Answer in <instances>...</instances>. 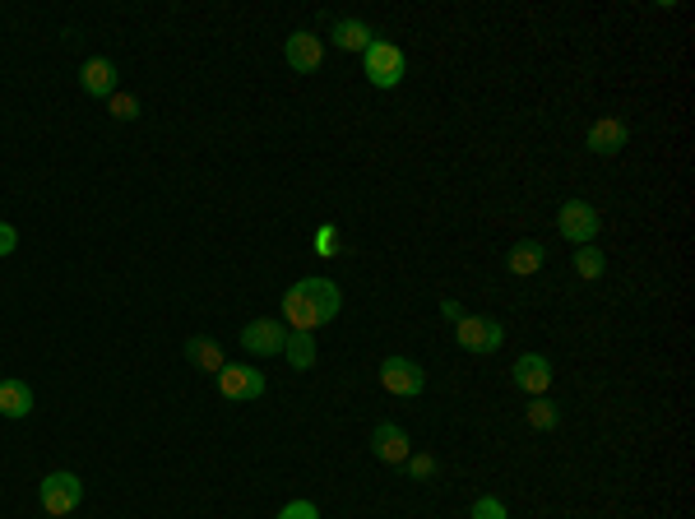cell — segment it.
<instances>
[{"mask_svg": "<svg viewBox=\"0 0 695 519\" xmlns=\"http://www.w3.org/2000/svg\"><path fill=\"white\" fill-rule=\"evenodd\" d=\"M214 385H218V394H223V399H232V404H255V399L269 390L265 371L246 367V362H228V367L214 376Z\"/></svg>", "mask_w": 695, "mask_h": 519, "instance_id": "obj_4", "label": "cell"}, {"mask_svg": "<svg viewBox=\"0 0 695 519\" xmlns=\"http://www.w3.org/2000/svg\"><path fill=\"white\" fill-rule=\"evenodd\" d=\"M376 376H380V390H390L394 399H417L427 390V371L417 367L413 357H385Z\"/></svg>", "mask_w": 695, "mask_h": 519, "instance_id": "obj_5", "label": "cell"}, {"mask_svg": "<svg viewBox=\"0 0 695 519\" xmlns=\"http://www.w3.org/2000/svg\"><path fill=\"white\" fill-rule=\"evenodd\" d=\"M455 339L464 353H496V348L506 343V325L492 316H464L455 325Z\"/></svg>", "mask_w": 695, "mask_h": 519, "instance_id": "obj_7", "label": "cell"}, {"mask_svg": "<svg viewBox=\"0 0 695 519\" xmlns=\"http://www.w3.org/2000/svg\"><path fill=\"white\" fill-rule=\"evenodd\" d=\"M371 42H376V33H371L362 19H339V24H334V47L339 51H367Z\"/></svg>", "mask_w": 695, "mask_h": 519, "instance_id": "obj_17", "label": "cell"}, {"mask_svg": "<svg viewBox=\"0 0 695 519\" xmlns=\"http://www.w3.org/2000/svg\"><path fill=\"white\" fill-rule=\"evenodd\" d=\"M510 380H515V390L543 399V394L552 390V362H547L543 353H524L515 362V371H510Z\"/></svg>", "mask_w": 695, "mask_h": 519, "instance_id": "obj_9", "label": "cell"}, {"mask_svg": "<svg viewBox=\"0 0 695 519\" xmlns=\"http://www.w3.org/2000/svg\"><path fill=\"white\" fill-rule=\"evenodd\" d=\"M79 84H84L89 98L107 102L116 93V65L107 61V56H93V61H84V70H79Z\"/></svg>", "mask_w": 695, "mask_h": 519, "instance_id": "obj_13", "label": "cell"}, {"mask_svg": "<svg viewBox=\"0 0 695 519\" xmlns=\"http://www.w3.org/2000/svg\"><path fill=\"white\" fill-rule=\"evenodd\" d=\"M371 450H376L380 464H408L413 441H408L404 427H394V422H376V427H371Z\"/></svg>", "mask_w": 695, "mask_h": 519, "instance_id": "obj_11", "label": "cell"}, {"mask_svg": "<svg viewBox=\"0 0 695 519\" xmlns=\"http://www.w3.org/2000/svg\"><path fill=\"white\" fill-rule=\"evenodd\" d=\"M543 260H547V246H543V241L524 237V241H515V246H510L506 269L515 274V279H529V274H538V269H543Z\"/></svg>", "mask_w": 695, "mask_h": 519, "instance_id": "obj_14", "label": "cell"}, {"mask_svg": "<svg viewBox=\"0 0 695 519\" xmlns=\"http://www.w3.org/2000/svg\"><path fill=\"white\" fill-rule=\"evenodd\" d=\"M38 501H42V510H47L51 519L75 515L79 501H84V482H79L75 473L56 469V473H47V478L38 482Z\"/></svg>", "mask_w": 695, "mask_h": 519, "instance_id": "obj_2", "label": "cell"}, {"mask_svg": "<svg viewBox=\"0 0 695 519\" xmlns=\"http://www.w3.org/2000/svg\"><path fill=\"white\" fill-rule=\"evenodd\" d=\"M556 228H561V237L566 241H575V246H594L603 218H598V209L589 200H566L561 204V214H556Z\"/></svg>", "mask_w": 695, "mask_h": 519, "instance_id": "obj_6", "label": "cell"}, {"mask_svg": "<svg viewBox=\"0 0 695 519\" xmlns=\"http://www.w3.org/2000/svg\"><path fill=\"white\" fill-rule=\"evenodd\" d=\"M362 61H367V79H371V89H394L399 79L408 75V56L404 47H394V42L376 38L367 51H362Z\"/></svg>", "mask_w": 695, "mask_h": 519, "instance_id": "obj_3", "label": "cell"}, {"mask_svg": "<svg viewBox=\"0 0 695 519\" xmlns=\"http://www.w3.org/2000/svg\"><path fill=\"white\" fill-rule=\"evenodd\" d=\"M468 515H473V519H510V510H506V501H501V496H478Z\"/></svg>", "mask_w": 695, "mask_h": 519, "instance_id": "obj_22", "label": "cell"}, {"mask_svg": "<svg viewBox=\"0 0 695 519\" xmlns=\"http://www.w3.org/2000/svg\"><path fill=\"white\" fill-rule=\"evenodd\" d=\"M14 246H19V232H14L10 223H0V260H5V255H14Z\"/></svg>", "mask_w": 695, "mask_h": 519, "instance_id": "obj_26", "label": "cell"}, {"mask_svg": "<svg viewBox=\"0 0 695 519\" xmlns=\"http://www.w3.org/2000/svg\"><path fill=\"white\" fill-rule=\"evenodd\" d=\"M283 339H288V325H283V320H251V325L241 330V348L255 357L283 353Z\"/></svg>", "mask_w": 695, "mask_h": 519, "instance_id": "obj_10", "label": "cell"}, {"mask_svg": "<svg viewBox=\"0 0 695 519\" xmlns=\"http://www.w3.org/2000/svg\"><path fill=\"white\" fill-rule=\"evenodd\" d=\"M316 251H320V255H334V251H339V232L329 228V223L316 232Z\"/></svg>", "mask_w": 695, "mask_h": 519, "instance_id": "obj_25", "label": "cell"}, {"mask_svg": "<svg viewBox=\"0 0 695 519\" xmlns=\"http://www.w3.org/2000/svg\"><path fill=\"white\" fill-rule=\"evenodd\" d=\"M584 140H589V149H594L598 158H617V153L631 144V126H626L621 116H598Z\"/></svg>", "mask_w": 695, "mask_h": 519, "instance_id": "obj_8", "label": "cell"}, {"mask_svg": "<svg viewBox=\"0 0 695 519\" xmlns=\"http://www.w3.org/2000/svg\"><path fill=\"white\" fill-rule=\"evenodd\" d=\"M33 413V385L28 380H0V418H28Z\"/></svg>", "mask_w": 695, "mask_h": 519, "instance_id": "obj_15", "label": "cell"}, {"mask_svg": "<svg viewBox=\"0 0 695 519\" xmlns=\"http://www.w3.org/2000/svg\"><path fill=\"white\" fill-rule=\"evenodd\" d=\"M278 519H320V510L311 501H288V506L278 510Z\"/></svg>", "mask_w": 695, "mask_h": 519, "instance_id": "obj_24", "label": "cell"}, {"mask_svg": "<svg viewBox=\"0 0 695 519\" xmlns=\"http://www.w3.org/2000/svg\"><path fill=\"white\" fill-rule=\"evenodd\" d=\"M408 473H413L417 482L436 478V459H431V455H408Z\"/></svg>", "mask_w": 695, "mask_h": 519, "instance_id": "obj_23", "label": "cell"}, {"mask_svg": "<svg viewBox=\"0 0 695 519\" xmlns=\"http://www.w3.org/2000/svg\"><path fill=\"white\" fill-rule=\"evenodd\" d=\"M283 357L292 362V371H311L316 367V339H311V334L288 330V339H283Z\"/></svg>", "mask_w": 695, "mask_h": 519, "instance_id": "obj_18", "label": "cell"}, {"mask_svg": "<svg viewBox=\"0 0 695 519\" xmlns=\"http://www.w3.org/2000/svg\"><path fill=\"white\" fill-rule=\"evenodd\" d=\"M107 112H112L116 121H135V116H139V98H135V93H121V89H116L112 98H107Z\"/></svg>", "mask_w": 695, "mask_h": 519, "instance_id": "obj_21", "label": "cell"}, {"mask_svg": "<svg viewBox=\"0 0 695 519\" xmlns=\"http://www.w3.org/2000/svg\"><path fill=\"white\" fill-rule=\"evenodd\" d=\"M524 418H529V427H533V431H556V422H561V413H556V404H552V399H547V394H543V399H533V404L524 408Z\"/></svg>", "mask_w": 695, "mask_h": 519, "instance_id": "obj_20", "label": "cell"}, {"mask_svg": "<svg viewBox=\"0 0 695 519\" xmlns=\"http://www.w3.org/2000/svg\"><path fill=\"white\" fill-rule=\"evenodd\" d=\"M186 357L195 362L200 371H209V376H218V371L228 367V357H223V348H218L209 334H195V339H186Z\"/></svg>", "mask_w": 695, "mask_h": 519, "instance_id": "obj_16", "label": "cell"}, {"mask_svg": "<svg viewBox=\"0 0 695 519\" xmlns=\"http://www.w3.org/2000/svg\"><path fill=\"white\" fill-rule=\"evenodd\" d=\"M339 311H343V292H339V283H329V279H302L283 292V325L297 334L320 330Z\"/></svg>", "mask_w": 695, "mask_h": 519, "instance_id": "obj_1", "label": "cell"}, {"mask_svg": "<svg viewBox=\"0 0 695 519\" xmlns=\"http://www.w3.org/2000/svg\"><path fill=\"white\" fill-rule=\"evenodd\" d=\"M441 316H445V320H455V325H459V320H464L468 311H464V306L455 302V297H441Z\"/></svg>", "mask_w": 695, "mask_h": 519, "instance_id": "obj_27", "label": "cell"}, {"mask_svg": "<svg viewBox=\"0 0 695 519\" xmlns=\"http://www.w3.org/2000/svg\"><path fill=\"white\" fill-rule=\"evenodd\" d=\"M283 56H288V65L297 75H311V70L325 65V42H320L316 33H292V38L283 42Z\"/></svg>", "mask_w": 695, "mask_h": 519, "instance_id": "obj_12", "label": "cell"}, {"mask_svg": "<svg viewBox=\"0 0 695 519\" xmlns=\"http://www.w3.org/2000/svg\"><path fill=\"white\" fill-rule=\"evenodd\" d=\"M603 269H607V255L598 251V246H580V251H575V274H580V279H603Z\"/></svg>", "mask_w": 695, "mask_h": 519, "instance_id": "obj_19", "label": "cell"}]
</instances>
